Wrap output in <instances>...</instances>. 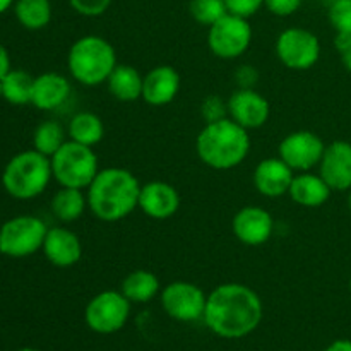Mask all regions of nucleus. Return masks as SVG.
Returning a JSON list of instances; mask_svg holds the SVG:
<instances>
[{"instance_id":"obj_6","label":"nucleus","mask_w":351,"mask_h":351,"mask_svg":"<svg viewBox=\"0 0 351 351\" xmlns=\"http://www.w3.org/2000/svg\"><path fill=\"white\" fill-rule=\"evenodd\" d=\"M50 161L53 180L60 187L86 191L99 171V161L95 147L74 143L71 139L50 158Z\"/></svg>"},{"instance_id":"obj_43","label":"nucleus","mask_w":351,"mask_h":351,"mask_svg":"<svg viewBox=\"0 0 351 351\" xmlns=\"http://www.w3.org/2000/svg\"><path fill=\"white\" fill-rule=\"evenodd\" d=\"M2 96H3L2 95V81H0V98H2Z\"/></svg>"},{"instance_id":"obj_20","label":"nucleus","mask_w":351,"mask_h":351,"mask_svg":"<svg viewBox=\"0 0 351 351\" xmlns=\"http://www.w3.org/2000/svg\"><path fill=\"white\" fill-rule=\"evenodd\" d=\"M72 93L67 75L60 72H43L34 77L31 105L41 112H53L60 108Z\"/></svg>"},{"instance_id":"obj_22","label":"nucleus","mask_w":351,"mask_h":351,"mask_svg":"<svg viewBox=\"0 0 351 351\" xmlns=\"http://www.w3.org/2000/svg\"><path fill=\"white\" fill-rule=\"evenodd\" d=\"M144 75L129 64H117L106 81L108 93L122 103H132L143 98Z\"/></svg>"},{"instance_id":"obj_36","label":"nucleus","mask_w":351,"mask_h":351,"mask_svg":"<svg viewBox=\"0 0 351 351\" xmlns=\"http://www.w3.org/2000/svg\"><path fill=\"white\" fill-rule=\"evenodd\" d=\"M335 47L339 51V55L351 50V33H336Z\"/></svg>"},{"instance_id":"obj_1","label":"nucleus","mask_w":351,"mask_h":351,"mask_svg":"<svg viewBox=\"0 0 351 351\" xmlns=\"http://www.w3.org/2000/svg\"><path fill=\"white\" fill-rule=\"evenodd\" d=\"M264 305L259 293L243 283H223L208 293L206 328L223 339H242L263 322Z\"/></svg>"},{"instance_id":"obj_35","label":"nucleus","mask_w":351,"mask_h":351,"mask_svg":"<svg viewBox=\"0 0 351 351\" xmlns=\"http://www.w3.org/2000/svg\"><path fill=\"white\" fill-rule=\"evenodd\" d=\"M259 72L252 65H240L235 71V81L239 88H256Z\"/></svg>"},{"instance_id":"obj_8","label":"nucleus","mask_w":351,"mask_h":351,"mask_svg":"<svg viewBox=\"0 0 351 351\" xmlns=\"http://www.w3.org/2000/svg\"><path fill=\"white\" fill-rule=\"evenodd\" d=\"M130 307L132 304L120 290L99 291L84 308L86 326L96 335H115L125 328Z\"/></svg>"},{"instance_id":"obj_5","label":"nucleus","mask_w":351,"mask_h":351,"mask_svg":"<svg viewBox=\"0 0 351 351\" xmlns=\"http://www.w3.org/2000/svg\"><path fill=\"white\" fill-rule=\"evenodd\" d=\"M53 180L51 161L36 149L17 153L7 161L2 173V185L7 194L19 201H27L43 194Z\"/></svg>"},{"instance_id":"obj_41","label":"nucleus","mask_w":351,"mask_h":351,"mask_svg":"<svg viewBox=\"0 0 351 351\" xmlns=\"http://www.w3.org/2000/svg\"><path fill=\"white\" fill-rule=\"evenodd\" d=\"M348 209H350V213H351V189H350V194H348Z\"/></svg>"},{"instance_id":"obj_40","label":"nucleus","mask_w":351,"mask_h":351,"mask_svg":"<svg viewBox=\"0 0 351 351\" xmlns=\"http://www.w3.org/2000/svg\"><path fill=\"white\" fill-rule=\"evenodd\" d=\"M12 3H16L14 0H0V14H3L5 10H9L12 7Z\"/></svg>"},{"instance_id":"obj_33","label":"nucleus","mask_w":351,"mask_h":351,"mask_svg":"<svg viewBox=\"0 0 351 351\" xmlns=\"http://www.w3.org/2000/svg\"><path fill=\"white\" fill-rule=\"evenodd\" d=\"M228 14L239 17H252L264 7V0H225Z\"/></svg>"},{"instance_id":"obj_23","label":"nucleus","mask_w":351,"mask_h":351,"mask_svg":"<svg viewBox=\"0 0 351 351\" xmlns=\"http://www.w3.org/2000/svg\"><path fill=\"white\" fill-rule=\"evenodd\" d=\"M119 290L130 304H147L161 293V283L151 271L136 269L123 278Z\"/></svg>"},{"instance_id":"obj_19","label":"nucleus","mask_w":351,"mask_h":351,"mask_svg":"<svg viewBox=\"0 0 351 351\" xmlns=\"http://www.w3.org/2000/svg\"><path fill=\"white\" fill-rule=\"evenodd\" d=\"M180 74L171 65H156L144 74L143 101L149 106H167L180 93Z\"/></svg>"},{"instance_id":"obj_18","label":"nucleus","mask_w":351,"mask_h":351,"mask_svg":"<svg viewBox=\"0 0 351 351\" xmlns=\"http://www.w3.org/2000/svg\"><path fill=\"white\" fill-rule=\"evenodd\" d=\"M41 252L55 267H72L82 259V242L79 235L67 226H51L45 237Z\"/></svg>"},{"instance_id":"obj_30","label":"nucleus","mask_w":351,"mask_h":351,"mask_svg":"<svg viewBox=\"0 0 351 351\" xmlns=\"http://www.w3.org/2000/svg\"><path fill=\"white\" fill-rule=\"evenodd\" d=\"M328 17L336 33H351V0H335Z\"/></svg>"},{"instance_id":"obj_24","label":"nucleus","mask_w":351,"mask_h":351,"mask_svg":"<svg viewBox=\"0 0 351 351\" xmlns=\"http://www.w3.org/2000/svg\"><path fill=\"white\" fill-rule=\"evenodd\" d=\"M50 209L55 218L60 223H74L82 218L88 209V195L82 189L60 187L53 194L50 202Z\"/></svg>"},{"instance_id":"obj_14","label":"nucleus","mask_w":351,"mask_h":351,"mask_svg":"<svg viewBox=\"0 0 351 351\" xmlns=\"http://www.w3.org/2000/svg\"><path fill=\"white\" fill-rule=\"evenodd\" d=\"M232 232L243 245L261 247L273 237L274 218L266 208L245 206L232 218Z\"/></svg>"},{"instance_id":"obj_42","label":"nucleus","mask_w":351,"mask_h":351,"mask_svg":"<svg viewBox=\"0 0 351 351\" xmlns=\"http://www.w3.org/2000/svg\"><path fill=\"white\" fill-rule=\"evenodd\" d=\"M17 351H40V350H34V348H21V350H17Z\"/></svg>"},{"instance_id":"obj_21","label":"nucleus","mask_w":351,"mask_h":351,"mask_svg":"<svg viewBox=\"0 0 351 351\" xmlns=\"http://www.w3.org/2000/svg\"><path fill=\"white\" fill-rule=\"evenodd\" d=\"M332 194V189L328 182L314 171H300L295 173L291 180L288 197L300 208L315 209L324 206Z\"/></svg>"},{"instance_id":"obj_44","label":"nucleus","mask_w":351,"mask_h":351,"mask_svg":"<svg viewBox=\"0 0 351 351\" xmlns=\"http://www.w3.org/2000/svg\"><path fill=\"white\" fill-rule=\"evenodd\" d=\"M348 288H350V293H351V278H350V283H348Z\"/></svg>"},{"instance_id":"obj_4","label":"nucleus","mask_w":351,"mask_h":351,"mask_svg":"<svg viewBox=\"0 0 351 351\" xmlns=\"http://www.w3.org/2000/svg\"><path fill=\"white\" fill-rule=\"evenodd\" d=\"M117 64L115 48L99 34L77 38L67 51L69 75L86 88L106 84Z\"/></svg>"},{"instance_id":"obj_2","label":"nucleus","mask_w":351,"mask_h":351,"mask_svg":"<svg viewBox=\"0 0 351 351\" xmlns=\"http://www.w3.org/2000/svg\"><path fill=\"white\" fill-rule=\"evenodd\" d=\"M141 182L127 168H99L86 189L88 209L103 223H117L132 215L139 206Z\"/></svg>"},{"instance_id":"obj_17","label":"nucleus","mask_w":351,"mask_h":351,"mask_svg":"<svg viewBox=\"0 0 351 351\" xmlns=\"http://www.w3.org/2000/svg\"><path fill=\"white\" fill-rule=\"evenodd\" d=\"M295 171L280 156L264 158L256 165L252 173L254 189L267 199L288 195Z\"/></svg>"},{"instance_id":"obj_37","label":"nucleus","mask_w":351,"mask_h":351,"mask_svg":"<svg viewBox=\"0 0 351 351\" xmlns=\"http://www.w3.org/2000/svg\"><path fill=\"white\" fill-rule=\"evenodd\" d=\"M10 71V57H9V51L7 48L0 43V79Z\"/></svg>"},{"instance_id":"obj_29","label":"nucleus","mask_w":351,"mask_h":351,"mask_svg":"<svg viewBox=\"0 0 351 351\" xmlns=\"http://www.w3.org/2000/svg\"><path fill=\"white\" fill-rule=\"evenodd\" d=\"M189 14L197 24L209 27L223 16H226L228 9H226L225 0H191Z\"/></svg>"},{"instance_id":"obj_16","label":"nucleus","mask_w":351,"mask_h":351,"mask_svg":"<svg viewBox=\"0 0 351 351\" xmlns=\"http://www.w3.org/2000/svg\"><path fill=\"white\" fill-rule=\"evenodd\" d=\"M319 175L328 182L332 192H346L351 189V143L332 141L326 144L319 163Z\"/></svg>"},{"instance_id":"obj_25","label":"nucleus","mask_w":351,"mask_h":351,"mask_svg":"<svg viewBox=\"0 0 351 351\" xmlns=\"http://www.w3.org/2000/svg\"><path fill=\"white\" fill-rule=\"evenodd\" d=\"M67 136L74 143L95 147L105 137V123L93 112H77L67 123Z\"/></svg>"},{"instance_id":"obj_10","label":"nucleus","mask_w":351,"mask_h":351,"mask_svg":"<svg viewBox=\"0 0 351 351\" xmlns=\"http://www.w3.org/2000/svg\"><path fill=\"white\" fill-rule=\"evenodd\" d=\"M276 57L290 71L304 72L314 67L321 58V40L307 27H287L274 43Z\"/></svg>"},{"instance_id":"obj_13","label":"nucleus","mask_w":351,"mask_h":351,"mask_svg":"<svg viewBox=\"0 0 351 351\" xmlns=\"http://www.w3.org/2000/svg\"><path fill=\"white\" fill-rule=\"evenodd\" d=\"M228 117L243 129H261L271 117V103L256 88H237L228 99Z\"/></svg>"},{"instance_id":"obj_15","label":"nucleus","mask_w":351,"mask_h":351,"mask_svg":"<svg viewBox=\"0 0 351 351\" xmlns=\"http://www.w3.org/2000/svg\"><path fill=\"white\" fill-rule=\"evenodd\" d=\"M180 194L177 187L163 180H151L141 184L139 206L137 209L144 213L147 218L165 221L173 218L180 209Z\"/></svg>"},{"instance_id":"obj_38","label":"nucleus","mask_w":351,"mask_h":351,"mask_svg":"<svg viewBox=\"0 0 351 351\" xmlns=\"http://www.w3.org/2000/svg\"><path fill=\"white\" fill-rule=\"evenodd\" d=\"M324 351H351V339H336Z\"/></svg>"},{"instance_id":"obj_28","label":"nucleus","mask_w":351,"mask_h":351,"mask_svg":"<svg viewBox=\"0 0 351 351\" xmlns=\"http://www.w3.org/2000/svg\"><path fill=\"white\" fill-rule=\"evenodd\" d=\"M69 141L67 129L57 120H45L33 132V149L51 158Z\"/></svg>"},{"instance_id":"obj_9","label":"nucleus","mask_w":351,"mask_h":351,"mask_svg":"<svg viewBox=\"0 0 351 351\" xmlns=\"http://www.w3.org/2000/svg\"><path fill=\"white\" fill-rule=\"evenodd\" d=\"M254 31L249 19L226 14L208 27V48L221 60L243 57L252 43Z\"/></svg>"},{"instance_id":"obj_39","label":"nucleus","mask_w":351,"mask_h":351,"mask_svg":"<svg viewBox=\"0 0 351 351\" xmlns=\"http://www.w3.org/2000/svg\"><path fill=\"white\" fill-rule=\"evenodd\" d=\"M341 62H343V67L346 69V71L351 74V50L345 51V53H341Z\"/></svg>"},{"instance_id":"obj_32","label":"nucleus","mask_w":351,"mask_h":351,"mask_svg":"<svg viewBox=\"0 0 351 351\" xmlns=\"http://www.w3.org/2000/svg\"><path fill=\"white\" fill-rule=\"evenodd\" d=\"M113 0H69L72 9L84 17L103 16L110 9Z\"/></svg>"},{"instance_id":"obj_12","label":"nucleus","mask_w":351,"mask_h":351,"mask_svg":"<svg viewBox=\"0 0 351 351\" xmlns=\"http://www.w3.org/2000/svg\"><path fill=\"white\" fill-rule=\"evenodd\" d=\"M326 143L312 130H293L281 139L278 156L295 171H312L319 167Z\"/></svg>"},{"instance_id":"obj_7","label":"nucleus","mask_w":351,"mask_h":351,"mask_svg":"<svg viewBox=\"0 0 351 351\" xmlns=\"http://www.w3.org/2000/svg\"><path fill=\"white\" fill-rule=\"evenodd\" d=\"M48 226L33 215L10 218L0 226V254L10 259H24L41 250Z\"/></svg>"},{"instance_id":"obj_31","label":"nucleus","mask_w":351,"mask_h":351,"mask_svg":"<svg viewBox=\"0 0 351 351\" xmlns=\"http://www.w3.org/2000/svg\"><path fill=\"white\" fill-rule=\"evenodd\" d=\"M201 117L204 119V123L226 119L228 117V101L216 95L206 96L204 101L201 103Z\"/></svg>"},{"instance_id":"obj_34","label":"nucleus","mask_w":351,"mask_h":351,"mask_svg":"<svg viewBox=\"0 0 351 351\" xmlns=\"http://www.w3.org/2000/svg\"><path fill=\"white\" fill-rule=\"evenodd\" d=\"M304 0H264V7L276 17L293 16L302 7Z\"/></svg>"},{"instance_id":"obj_27","label":"nucleus","mask_w":351,"mask_h":351,"mask_svg":"<svg viewBox=\"0 0 351 351\" xmlns=\"http://www.w3.org/2000/svg\"><path fill=\"white\" fill-rule=\"evenodd\" d=\"M0 81H2V98L7 103L16 106L29 105L34 84L33 75L27 74L26 71L10 69Z\"/></svg>"},{"instance_id":"obj_11","label":"nucleus","mask_w":351,"mask_h":351,"mask_svg":"<svg viewBox=\"0 0 351 351\" xmlns=\"http://www.w3.org/2000/svg\"><path fill=\"white\" fill-rule=\"evenodd\" d=\"M208 293L191 281H171L161 288L160 304L168 317L178 322L202 321Z\"/></svg>"},{"instance_id":"obj_3","label":"nucleus","mask_w":351,"mask_h":351,"mask_svg":"<svg viewBox=\"0 0 351 351\" xmlns=\"http://www.w3.org/2000/svg\"><path fill=\"white\" fill-rule=\"evenodd\" d=\"M249 130L230 117L204 123L195 137V153L211 170L228 171L240 167L250 153Z\"/></svg>"},{"instance_id":"obj_26","label":"nucleus","mask_w":351,"mask_h":351,"mask_svg":"<svg viewBox=\"0 0 351 351\" xmlns=\"http://www.w3.org/2000/svg\"><path fill=\"white\" fill-rule=\"evenodd\" d=\"M14 14L23 27L40 31L50 24L53 9L50 0H17L14 3Z\"/></svg>"}]
</instances>
